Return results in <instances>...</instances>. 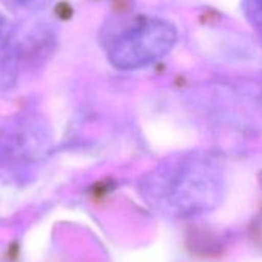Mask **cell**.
Instances as JSON below:
<instances>
[{"label":"cell","instance_id":"6da1fadb","mask_svg":"<svg viewBox=\"0 0 262 262\" xmlns=\"http://www.w3.org/2000/svg\"><path fill=\"white\" fill-rule=\"evenodd\" d=\"M178 37V28L170 20L142 16L106 33L105 50L114 67L138 70L167 56L174 48Z\"/></svg>","mask_w":262,"mask_h":262},{"label":"cell","instance_id":"7a4b0ae2","mask_svg":"<svg viewBox=\"0 0 262 262\" xmlns=\"http://www.w3.org/2000/svg\"><path fill=\"white\" fill-rule=\"evenodd\" d=\"M13 36L11 25L0 16V74H5V77H8L14 70L16 45Z\"/></svg>","mask_w":262,"mask_h":262},{"label":"cell","instance_id":"3957f363","mask_svg":"<svg viewBox=\"0 0 262 262\" xmlns=\"http://www.w3.org/2000/svg\"><path fill=\"white\" fill-rule=\"evenodd\" d=\"M242 13L250 27L262 34V0H242Z\"/></svg>","mask_w":262,"mask_h":262},{"label":"cell","instance_id":"277c9868","mask_svg":"<svg viewBox=\"0 0 262 262\" xmlns=\"http://www.w3.org/2000/svg\"><path fill=\"white\" fill-rule=\"evenodd\" d=\"M20 2H24V0H20Z\"/></svg>","mask_w":262,"mask_h":262}]
</instances>
